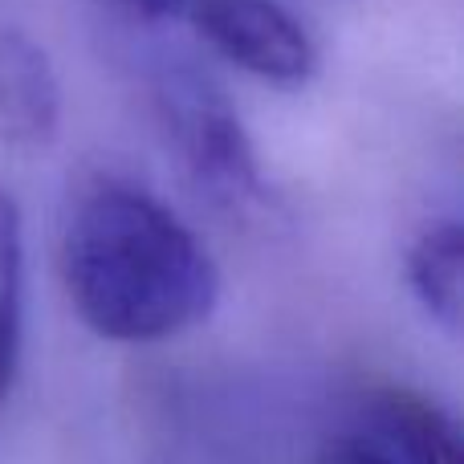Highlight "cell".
<instances>
[{"mask_svg": "<svg viewBox=\"0 0 464 464\" xmlns=\"http://www.w3.org/2000/svg\"><path fill=\"white\" fill-rule=\"evenodd\" d=\"M322 464H400V460H395L392 452H387L383 444H375V440L343 436V440H334V444L326 449Z\"/></svg>", "mask_w": 464, "mask_h": 464, "instance_id": "ba28073f", "label": "cell"}, {"mask_svg": "<svg viewBox=\"0 0 464 464\" xmlns=\"http://www.w3.org/2000/svg\"><path fill=\"white\" fill-rule=\"evenodd\" d=\"M371 411L392 444V457L400 464H464L460 428L440 403L420 395L416 387L383 383L371 392Z\"/></svg>", "mask_w": 464, "mask_h": 464, "instance_id": "5b68a950", "label": "cell"}, {"mask_svg": "<svg viewBox=\"0 0 464 464\" xmlns=\"http://www.w3.org/2000/svg\"><path fill=\"white\" fill-rule=\"evenodd\" d=\"M106 5H119L139 16H168V13H179L184 5H192V0H106Z\"/></svg>", "mask_w": 464, "mask_h": 464, "instance_id": "9c48e42d", "label": "cell"}, {"mask_svg": "<svg viewBox=\"0 0 464 464\" xmlns=\"http://www.w3.org/2000/svg\"><path fill=\"white\" fill-rule=\"evenodd\" d=\"M24 326V225L21 208L8 192H0V400L8 395L21 362Z\"/></svg>", "mask_w": 464, "mask_h": 464, "instance_id": "52a82bcc", "label": "cell"}, {"mask_svg": "<svg viewBox=\"0 0 464 464\" xmlns=\"http://www.w3.org/2000/svg\"><path fill=\"white\" fill-rule=\"evenodd\" d=\"M188 8L200 37L253 78L302 86L318 70L310 33L277 0H192Z\"/></svg>", "mask_w": 464, "mask_h": 464, "instance_id": "3957f363", "label": "cell"}, {"mask_svg": "<svg viewBox=\"0 0 464 464\" xmlns=\"http://www.w3.org/2000/svg\"><path fill=\"white\" fill-rule=\"evenodd\" d=\"M62 127V82L49 53L21 29H0V135L45 147Z\"/></svg>", "mask_w": 464, "mask_h": 464, "instance_id": "277c9868", "label": "cell"}, {"mask_svg": "<svg viewBox=\"0 0 464 464\" xmlns=\"http://www.w3.org/2000/svg\"><path fill=\"white\" fill-rule=\"evenodd\" d=\"M151 102L163 139L200 192L232 208L261 200L265 179L253 139L208 73L179 62L163 65L151 82Z\"/></svg>", "mask_w": 464, "mask_h": 464, "instance_id": "7a4b0ae2", "label": "cell"}, {"mask_svg": "<svg viewBox=\"0 0 464 464\" xmlns=\"http://www.w3.org/2000/svg\"><path fill=\"white\" fill-rule=\"evenodd\" d=\"M408 285L444 330L457 334L464 314V232L457 220H436L408 248Z\"/></svg>", "mask_w": 464, "mask_h": 464, "instance_id": "8992f818", "label": "cell"}, {"mask_svg": "<svg viewBox=\"0 0 464 464\" xmlns=\"http://www.w3.org/2000/svg\"><path fill=\"white\" fill-rule=\"evenodd\" d=\"M62 281L78 318L111 343H163L200 326L220 269L192 228L147 188L98 176L62 225Z\"/></svg>", "mask_w": 464, "mask_h": 464, "instance_id": "6da1fadb", "label": "cell"}]
</instances>
